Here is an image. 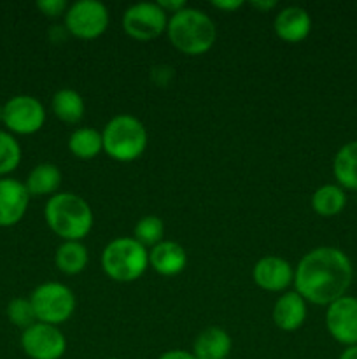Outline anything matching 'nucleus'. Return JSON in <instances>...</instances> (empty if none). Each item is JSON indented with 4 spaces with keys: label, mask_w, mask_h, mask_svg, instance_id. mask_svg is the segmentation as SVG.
<instances>
[{
    "label": "nucleus",
    "mask_w": 357,
    "mask_h": 359,
    "mask_svg": "<svg viewBox=\"0 0 357 359\" xmlns=\"http://www.w3.org/2000/svg\"><path fill=\"white\" fill-rule=\"evenodd\" d=\"M354 280L349 256L338 248L322 245L312 249L294 269V291L314 305H331L345 297Z\"/></svg>",
    "instance_id": "1"
},
{
    "label": "nucleus",
    "mask_w": 357,
    "mask_h": 359,
    "mask_svg": "<svg viewBox=\"0 0 357 359\" xmlns=\"http://www.w3.org/2000/svg\"><path fill=\"white\" fill-rule=\"evenodd\" d=\"M49 230L63 242H80L93 228L94 217L90 203L76 193H56L44 209Z\"/></svg>",
    "instance_id": "2"
},
{
    "label": "nucleus",
    "mask_w": 357,
    "mask_h": 359,
    "mask_svg": "<svg viewBox=\"0 0 357 359\" xmlns=\"http://www.w3.org/2000/svg\"><path fill=\"white\" fill-rule=\"evenodd\" d=\"M168 39L172 46L189 56H200L210 51L217 39L214 21L206 13L195 7H184L168 18Z\"/></svg>",
    "instance_id": "3"
},
{
    "label": "nucleus",
    "mask_w": 357,
    "mask_h": 359,
    "mask_svg": "<svg viewBox=\"0 0 357 359\" xmlns=\"http://www.w3.org/2000/svg\"><path fill=\"white\" fill-rule=\"evenodd\" d=\"M102 139H104L105 153L112 160L121 161V163L139 160L146 153L147 142H149L144 123L130 114L114 116L105 125Z\"/></svg>",
    "instance_id": "4"
},
{
    "label": "nucleus",
    "mask_w": 357,
    "mask_h": 359,
    "mask_svg": "<svg viewBox=\"0 0 357 359\" xmlns=\"http://www.w3.org/2000/svg\"><path fill=\"white\" fill-rule=\"evenodd\" d=\"M149 251L133 237H118L105 245L102 269L115 283H133L146 273Z\"/></svg>",
    "instance_id": "5"
},
{
    "label": "nucleus",
    "mask_w": 357,
    "mask_h": 359,
    "mask_svg": "<svg viewBox=\"0 0 357 359\" xmlns=\"http://www.w3.org/2000/svg\"><path fill=\"white\" fill-rule=\"evenodd\" d=\"M37 323L59 326L72 318L76 311V297L72 290L59 283H44L30 294Z\"/></svg>",
    "instance_id": "6"
},
{
    "label": "nucleus",
    "mask_w": 357,
    "mask_h": 359,
    "mask_svg": "<svg viewBox=\"0 0 357 359\" xmlns=\"http://www.w3.org/2000/svg\"><path fill=\"white\" fill-rule=\"evenodd\" d=\"M65 27L80 41H93L108 28V9L98 0H79L69 6L65 13Z\"/></svg>",
    "instance_id": "7"
},
{
    "label": "nucleus",
    "mask_w": 357,
    "mask_h": 359,
    "mask_svg": "<svg viewBox=\"0 0 357 359\" xmlns=\"http://www.w3.org/2000/svg\"><path fill=\"white\" fill-rule=\"evenodd\" d=\"M167 27L168 14L158 2L133 4L122 14V28L135 41H154L167 32Z\"/></svg>",
    "instance_id": "8"
},
{
    "label": "nucleus",
    "mask_w": 357,
    "mask_h": 359,
    "mask_svg": "<svg viewBox=\"0 0 357 359\" xmlns=\"http://www.w3.org/2000/svg\"><path fill=\"white\" fill-rule=\"evenodd\" d=\"M4 125L18 135L37 133L46 123V109L31 95H16L4 104Z\"/></svg>",
    "instance_id": "9"
},
{
    "label": "nucleus",
    "mask_w": 357,
    "mask_h": 359,
    "mask_svg": "<svg viewBox=\"0 0 357 359\" xmlns=\"http://www.w3.org/2000/svg\"><path fill=\"white\" fill-rule=\"evenodd\" d=\"M21 349L30 359H62L66 339L58 326L35 323L21 333Z\"/></svg>",
    "instance_id": "10"
},
{
    "label": "nucleus",
    "mask_w": 357,
    "mask_h": 359,
    "mask_svg": "<svg viewBox=\"0 0 357 359\" xmlns=\"http://www.w3.org/2000/svg\"><path fill=\"white\" fill-rule=\"evenodd\" d=\"M326 328L342 346H357V298L345 294L328 305Z\"/></svg>",
    "instance_id": "11"
},
{
    "label": "nucleus",
    "mask_w": 357,
    "mask_h": 359,
    "mask_svg": "<svg viewBox=\"0 0 357 359\" xmlns=\"http://www.w3.org/2000/svg\"><path fill=\"white\" fill-rule=\"evenodd\" d=\"M30 198L24 182L13 177L0 179V226L9 228L20 223L27 214Z\"/></svg>",
    "instance_id": "12"
},
{
    "label": "nucleus",
    "mask_w": 357,
    "mask_h": 359,
    "mask_svg": "<svg viewBox=\"0 0 357 359\" xmlns=\"http://www.w3.org/2000/svg\"><path fill=\"white\" fill-rule=\"evenodd\" d=\"M252 277L261 290L270 293H286L287 287L294 283V269L287 259L265 256L254 265Z\"/></svg>",
    "instance_id": "13"
},
{
    "label": "nucleus",
    "mask_w": 357,
    "mask_h": 359,
    "mask_svg": "<svg viewBox=\"0 0 357 359\" xmlns=\"http://www.w3.org/2000/svg\"><path fill=\"white\" fill-rule=\"evenodd\" d=\"M307 302L296 291H286L273 305V323L282 332H296L307 321Z\"/></svg>",
    "instance_id": "14"
},
{
    "label": "nucleus",
    "mask_w": 357,
    "mask_h": 359,
    "mask_svg": "<svg viewBox=\"0 0 357 359\" xmlns=\"http://www.w3.org/2000/svg\"><path fill=\"white\" fill-rule=\"evenodd\" d=\"M275 34L286 42H301L310 35L312 18L307 9L300 6H290L280 11L275 18Z\"/></svg>",
    "instance_id": "15"
},
{
    "label": "nucleus",
    "mask_w": 357,
    "mask_h": 359,
    "mask_svg": "<svg viewBox=\"0 0 357 359\" xmlns=\"http://www.w3.org/2000/svg\"><path fill=\"white\" fill-rule=\"evenodd\" d=\"M149 265L163 277H174L184 272L188 255L184 248L174 241H163L149 251Z\"/></svg>",
    "instance_id": "16"
},
{
    "label": "nucleus",
    "mask_w": 357,
    "mask_h": 359,
    "mask_svg": "<svg viewBox=\"0 0 357 359\" xmlns=\"http://www.w3.org/2000/svg\"><path fill=\"white\" fill-rule=\"evenodd\" d=\"M231 337L226 330L210 326L203 330L192 344V356L196 359H227L231 354Z\"/></svg>",
    "instance_id": "17"
},
{
    "label": "nucleus",
    "mask_w": 357,
    "mask_h": 359,
    "mask_svg": "<svg viewBox=\"0 0 357 359\" xmlns=\"http://www.w3.org/2000/svg\"><path fill=\"white\" fill-rule=\"evenodd\" d=\"M332 174L340 188L357 191V140L340 147L332 160Z\"/></svg>",
    "instance_id": "18"
},
{
    "label": "nucleus",
    "mask_w": 357,
    "mask_h": 359,
    "mask_svg": "<svg viewBox=\"0 0 357 359\" xmlns=\"http://www.w3.org/2000/svg\"><path fill=\"white\" fill-rule=\"evenodd\" d=\"M24 186L30 196H52L62 186V172L56 165L41 163L31 168Z\"/></svg>",
    "instance_id": "19"
},
{
    "label": "nucleus",
    "mask_w": 357,
    "mask_h": 359,
    "mask_svg": "<svg viewBox=\"0 0 357 359\" xmlns=\"http://www.w3.org/2000/svg\"><path fill=\"white\" fill-rule=\"evenodd\" d=\"M346 205L345 189L338 184H324L312 195V209L322 217H332L343 212Z\"/></svg>",
    "instance_id": "20"
},
{
    "label": "nucleus",
    "mask_w": 357,
    "mask_h": 359,
    "mask_svg": "<svg viewBox=\"0 0 357 359\" xmlns=\"http://www.w3.org/2000/svg\"><path fill=\"white\" fill-rule=\"evenodd\" d=\"M52 112L56 118L69 125H76L84 118V100L80 93L70 88H63L55 93L51 100Z\"/></svg>",
    "instance_id": "21"
},
{
    "label": "nucleus",
    "mask_w": 357,
    "mask_h": 359,
    "mask_svg": "<svg viewBox=\"0 0 357 359\" xmlns=\"http://www.w3.org/2000/svg\"><path fill=\"white\" fill-rule=\"evenodd\" d=\"M88 249L83 242H63L55 255L58 270L65 276H77L88 266Z\"/></svg>",
    "instance_id": "22"
},
{
    "label": "nucleus",
    "mask_w": 357,
    "mask_h": 359,
    "mask_svg": "<svg viewBox=\"0 0 357 359\" xmlns=\"http://www.w3.org/2000/svg\"><path fill=\"white\" fill-rule=\"evenodd\" d=\"M69 149L79 160H93L104 151L102 133L94 128L74 130L69 139Z\"/></svg>",
    "instance_id": "23"
},
{
    "label": "nucleus",
    "mask_w": 357,
    "mask_h": 359,
    "mask_svg": "<svg viewBox=\"0 0 357 359\" xmlns=\"http://www.w3.org/2000/svg\"><path fill=\"white\" fill-rule=\"evenodd\" d=\"M133 238L144 245L150 248L158 245L164 241V223L158 216H146L136 221L135 230H133Z\"/></svg>",
    "instance_id": "24"
},
{
    "label": "nucleus",
    "mask_w": 357,
    "mask_h": 359,
    "mask_svg": "<svg viewBox=\"0 0 357 359\" xmlns=\"http://www.w3.org/2000/svg\"><path fill=\"white\" fill-rule=\"evenodd\" d=\"M21 161V147L9 132L0 130V177L14 172Z\"/></svg>",
    "instance_id": "25"
},
{
    "label": "nucleus",
    "mask_w": 357,
    "mask_h": 359,
    "mask_svg": "<svg viewBox=\"0 0 357 359\" xmlns=\"http://www.w3.org/2000/svg\"><path fill=\"white\" fill-rule=\"evenodd\" d=\"M7 318L14 326L23 330L30 328L31 325L37 323L30 298H14V300H10L9 305H7Z\"/></svg>",
    "instance_id": "26"
},
{
    "label": "nucleus",
    "mask_w": 357,
    "mask_h": 359,
    "mask_svg": "<svg viewBox=\"0 0 357 359\" xmlns=\"http://www.w3.org/2000/svg\"><path fill=\"white\" fill-rule=\"evenodd\" d=\"M37 9L48 18H58L66 13L69 6L65 0H38Z\"/></svg>",
    "instance_id": "27"
},
{
    "label": "nucleus",
    "mask_w": 357,
    "mask_h": 359,
    "mask_svg": "<svg viewBox=\"0 0 357 359\" xmlns=\"http://www.w3.org/2000/svg\"><path fill=\"white\" fill-rule=\"evenodd\" d=\"M158 6L167 14H175L184 9V7H188L184 0H158Z\"/></svg>",
    "instance_id": "28"
},
{
    "label": "nucleus",
    "mask_w": 357,
    "mask_h": 359,
    "mask_svg": "<svg viewBox=\"0 0 357 359\" xmlns=\"http://www.w3.org/2000/svg\"><path fill=\"white\" fill-rule=\"evenodd\" d=\"M212 6L216 7V9H220V11H237L240 9L241 6H244V2L241 0H214Z\"/></svg>",
    "instance_id": "29"
},
{
    "label": "nucleus",
    "mask_w": 357,
    "mask_h": 359,
    "mask_svg": "<svg viewBox=\"0 0 357 359\" xmlns=\"http://www.w3.org/2000/svg\"><path fill=\"white\" fill-rule=\"evenodd\" d=\"M158 359H196L195 356H192V353H188V351H168V353L161 354L160 358Z\"/></svg>",
    "instance_id": "30"
},
{
    "label": "nucleus",
    "mask_w": 357,
    "mask_h": 359,
    "mask_svg": "<svg viewBox=\"0 0 357 359\" xmlns=\"http://www.w3.org/2000/svg\"><path fill=\"white\" fill-rule=\"evenodd\" d=\"M251 6L255 7V9L262 11V13H266V11L273 9V7L276 6V2H273V0H270V2H265V0H262V2H258V0H255V2H251Z\"/></svg>",
    "instance_id": "31"
},
{
    "label": "nucleus",
    "mask_w": 357,
    "mask_h": 359,
    "mask_svg": "<svg viewBox=\"0 0 357 359\" xmlns=\"http://www.w3.org/2000/svg\"><path fill=\"white\" fill-rule=\"evenodd\" d=\"M338 359H357V346L345 347V351L340 354Z\"/></svg>",
    "instance_id": "32"
},
{
    "label": "nucleus",
    "mask_w": 357,
    "mask_h": 359,
    "mask_svg": "<svg viewBox=\"0 0 357 359\" xmlns=\"http://www.w3.org/2000/svg\"><path fill=\"white\" fill-rule=\"evenodd\" d=\"M2 121H4V107L0 105V123H2Z\"/></svg>",
    "instance_id": "33"
},
{
    "label": "nucleus",
    "mask_w": 357,
    "mask_h": 359,
    "mask_svg": "<svg viewBox=\"0 0 357 359\" xmlns=\"http://www.w3.org/2000/svg\"><path fill=\"white\" fill-rule=\"evenodd\" d=\"M108 359H114V358H108Z\"/></svg>",
    "instance_id": "34"
}]
</instances>
